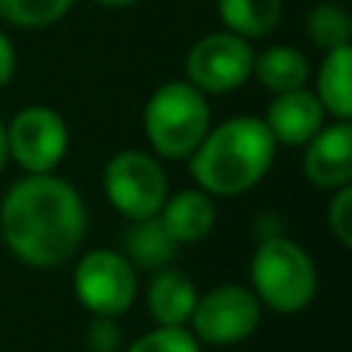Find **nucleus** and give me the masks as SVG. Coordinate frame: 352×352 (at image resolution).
Segmentation results:
<instances>
[{
	"label": "nucleus",
	"mask_w": 352,
	"mask_h": 352,
	"mask_svg": "<svg viewBox=\"0 0 352 352\" xmlns=\"http://www.w3.org/2000/svg\"><path fill=\"white\" fill-rule=\"evenodd\" d=\"M0 235L19 263L31 269H56L72 260L84 244V198L59 176L28 173L3 195Z\"/></svg>",
	"instance_id": "1"
},
{
	"label": "nucleus",
	"mask_w": 352,
	"mask_h": 352,
	"mask_svg": "<svg viewBox=\"0 0 352 352\" xmlns=\"http://www.w3.org/2000/svg\"><path fill=\"white\" fill-rule=\"evenodd\" d=\"M275 146L278 142L260 118L241 115L207 130L201 146L188 155V170L207 195H244L269 173Z\"/></svg>",
	"instance_id": "2"
},
{
	"label": "nucleus",
	"mask_w": 352,
	"mask_h": 352,
	"mask_svg": "<svg viewBox=\"0 0 352 352\" xmlns=\"http://www.w3.org/2000/svg\"><path fill=\"white\" fill-rule=\"evenodd\" d=\"M250 281H254L250 291L260 300V306H269L281 316L303 312L318 291V272L312 256L285 235H272L256 248L250 260Z\"/></svg>",
	"instance_id": "3"
},
{
	"label": "nucleus",
	"mask_w": 352,
	"mask_h": 352,
	"mask_svg": "<svg viewBox=\"0 0 352 352\" xmlns=\"http://www.w3.org/2000/svg\"><path fill=\"white\" fill-rule=\"evenodd\" d=\"M142 127H146V140L155 148V155L170 161L188 158L210 130L207 96L192 84L170 80L148 96Z\"/></svg>",
	"instance_id": "4"
},
{
	"label": "nucleus",
	"mask_w": 352,
	"mask_h": 352,
	"mask_svg": "<svg viewBox=\"0 0 352 352\" xmlns=\"http://www.w3.org/2000/svg\"><path fill=\"white\" fill-rule=\"evenodd\" d=\"M102 188L109 204L130 223L158 217L167 201L164 167L140 148H124L105 164Z\"/></svg>",
	"instance_id": "5"
},
{
	"label": "nucleus",
	"mask_w": 352,
	"mask_h": 352,
	"mask_svg": "<svg viewBox=\"0 0 352 352\" xmlns=\"http://www.w3.org/2000/svg\"><path fill=\"white\" fill-rule=\"evenodd\" d=\"M263 318V306L254 291L244 285H219L198 297L192 309V334L198 343L210 346H235L248 340Z\"/></svg>",
	"instance_id": "6"
},
{
	"label": "nucleus",
	"mask_w": 352,
	"mask_h": 352,
	"mask_svg": "<svg viewBox=\"0 0 352 352\" xmlns=\"http://www.w3.org/2000/svg\"><path fill=\"white\" fill-rule=\"evenodd\" d=\"M74 294L93 316L118 318L136 300V272L118 250H90L74 266Z\"/></svg>",
	"instance_id": "7"
},
{
	"label": "nucleus",
	"mask_w": 352,
	"mask_h": 352,
	"mask_svg": "<svg viewBox=\"0 0 352 352\" xmlns=\"http://www.w3.org/2000/svg\"><path fill=\"white\" fill-rule=\"evenodd\" d=\"M10 158L28 173H53L68 152V127L59 111L28 105L6 127Z\"/></svg>",
	"instance_id": "8"
},
{
	"label": "nucleus",
	"mask_w": 352,
	"mask_h": 352,
	"mask_svg": "<svg viewBox=\"0 0 352 352\" xmlns=\"http://www.w3.org/2000/svg\"><path fill=\"white\" fill-rule=\"evenodd\" d=\"M188 84L201 93H229L238 90L254 74V50L244 37L232 31L207 34L186 56Z\"/></svg>",
	"instance_id": "9"
},
{
	"label": "nucleus",
	"mask_w": 352,
	"mask_h": 352,
	"mask_svg": "<svg viewBox=\"0 0 352 352\" xmlns=\"http://www.w3.org/2000/svg\"><path fill=\"white\" fill-rule=\"evenodd\" d=\"M303 173L316 188H343L352 179V127L349 121H337L322 127L303 155Z\"/></svg>",
	"instance_id": "10"
},
{
	"label": "nucleus",
	"mask_w": 352,
	"mask_h": 352,
	"mask_svg": "<svg viewBox=\"0 0 352 352\" xmlns=\"http://www.w3.org/2000/svg\"><path fill=\"white\" fill-rule=\"evenodd\" d=\"M324 115L316 93L303 90H291V93H278V96L269 102L266 111V127L272 133L275 142L281 146H306L318 130L324 127Z\"/></svg>",
	"instance_id": "11"
},
{
	"label": "nucleus",
	"mask_w": 352,
	"mask_h": 352,
	"mask_svg": "<svg viewBox=\"0 0 352 352\" xmlns=\"http://www.w3.org/2000/svg\"><path fill=\"white\" fill-rule=\"evenodd\" d=\"M158 219L164 223V229L170 232L176 244H195L204 241L217 226V204L201 188H186V192H176L164 201Z\"/></svg>",
	"instance_id": "12"
},
{
	"label": "nucleus",
	"mask_w": 352,
	"mask_h": 352,
	"mask_svg": "<svg viewBox=\"0 0 352 352\" xmlns=\"http://www.w3.org/2000/svg\"><path fill=\"white\" fill-rule=\"evenodd\" d=\"M146 303L155 322L164 328H176V324H186L192 318V309L198 303V287L179 269H161L148 285Z\"/></svg>",
	"instance_id": "13"
},
{
	"label": "nucleus",
	"mask_w": 352,
	"mask_h": 352,
	"mask_svg": "<svg viewBox=\"0 0 352 352\" xmlns=\"http://www.w3.org/2000/svg\"><path fill=\"white\" fill-rule=\"evenodd\" d=\"M316 96L328 115L337 121H349L352 118V50L337 47L328 50L322 68H318L316 80Z\"/></svg>",
	"instance_id": "14"
},
{
	"label": "nucleus",
	"mask_w": 352,
	"mask_h": 352,
	"mask_svg": "<svg viewBox=\"0 0 352 352\" xmlns=\"http://www.w3.org/2000/svg\"><path fill=\"white\" fill-rule=\"evenodd\" d=\"M254 74L275 96L303 90L306 80H309V59L294 47H269L266 53L254 56Z\"/></svg>",
	"instance_id": "15"
},
{
	"label": "nucleus",
	"mask_w": 352,
	"mask_h": 352,
	"mask_svg": "<svg viewBox=\"0 0 352 352\" xmlns=\"http://www.w3.org/2000/svg\"><path fill=\"white\" fill-rule=\"evenodd\" d=\"M281 0H217L223 25L238 37H266L281 22Z\"/></svg>",
	"instance_id": "16"
},
{
	"label": "nucleus",
	"mask_w": 352,
	"mask_h": 352,
	"mask_svg": "<svg viewBox=\"0 0 352 352\" xmlns=\"http://www.w3.org/2000/svg\"><path fill=\"white\" fill-rule=\"evenodd\" d=\"M124 244H127L130 260H136L146 269H164L176 254V241L170 238V232L164 229V223H161L158 217L136 219L133 229L124 238Z\"/></svg>",
	"instance_id": "17"
},
{
	"label": "nucleus",
	"mask_w": 352,
	"mask_h": 352,
	"mask_svg": "<svg viewBox=\"0 0 352 352\" xmlns=\"http://www.w3.org/2000/svg\"><path fill=\"white\" fill-rule=\"evenodd\" d=\"M74 0H0V19L19 28H50L56 25Z\"/></svg>",
	"instance_id": "18"
},
{
	"label": "nucleus",
	"mask_w": 352,
	"mask_h": 352,
	"mask_svg": "<svg viewBox=\"0 0 352 352\" xmlns=\"http://www.w3.org/2000/svg\"><path fill=\"white\" fill-rule=\"evenodd\" d=\"M306 31H309L312 43L322 47L324 53L337 47H349V34H352V25L349 16L334 3H318L316 10L309 12V22H306Z\"/></svg>",
	"instance_id": "19"
},
{
	"label": "nucleus",
	"mask_w": 352,
	"mask_h": 352,
	"mask_svg": "<svg viewBox=\"0 0 352 352\" xmlns=\"http://www.w3.org/2000/svg\"><path fill=\"white\" fill-rule=\"evenodd\" d=\"M124 352H201V343L192 331H186V324H176V328L158 324L155 331H148L140 340H133L130 349H124Z\"/></svg>",
	"instance_id": "20"
},
{
	"label": "nucleus",
	"mask_w": 352,
	"mask_h": 352,
	"mask_svg": "<svg viewBox=\"0 0 352 352\" xmlns=\"http://www.w3.org/2000/svg\"><path fill=\"white\" fill-rule=\"evenodd\" d=\"M328 226L343 248H352V188L349 186L337 188L334 201L328 207Z\"/></svg>",
	"instance_id": "21"
},
{
	"label": "nucleus",
	"mask_w": 352,
	"mask_h": 352,
	"mask_svg": "<svg viewBox=\"0 0 352 352\" xmlns=\"http://www.w3.org/2000/svg\"><path fill=\"white\" fill-rule=\"evenodd\" d=\"M84 343H87V349L90 352H121L124 337H121V328L115 324V318L93 316Z\"/></svg>",
	"instance_id": "22"
},
{
	"label": "nucleus",
	"mask_w": 352,
	"mask_h": 352,
	"mask_svg": "<svg viewBox=\"0 0 352 352\" xmlns=\"http://www.w3.org/2000/svg\"><path fill=\"white\" fill-rule=\"evenodd\" d=\"M16 74V50H12V41L0 31V87H6Z\"/></svg>",
	"instance_id": "23"
},
{
	"label": "nucleus",
	"mask_w": 352,
	"mask_h": 352,
	"mask_svg": "<svg viewBox=\"0 0 352 352\" xmlns=\"http://www.w3.org/2000/svg\"><path fill=\"white\" fill-rule=\"evenodd\" d=\"M6 158H10V148H6V127L0 121V170L6 167Z\"/></svg>",
	"instance_id": "24"
},
{
	"label": "nucleus",
	"mask_w": 352,
	"mask_h": 352,
	"mask_svg": "<svg viewBox=\"0 0 352 352\" xmlns=\"http://www.w3.org/2000/svg\"><path fill=\"white\" fill-rule=\"evenodd\" d=\"M93 3H102V6H133L140 0H93Z\"/></svg>",
	"instance_id": "25"
}]
</instances>
